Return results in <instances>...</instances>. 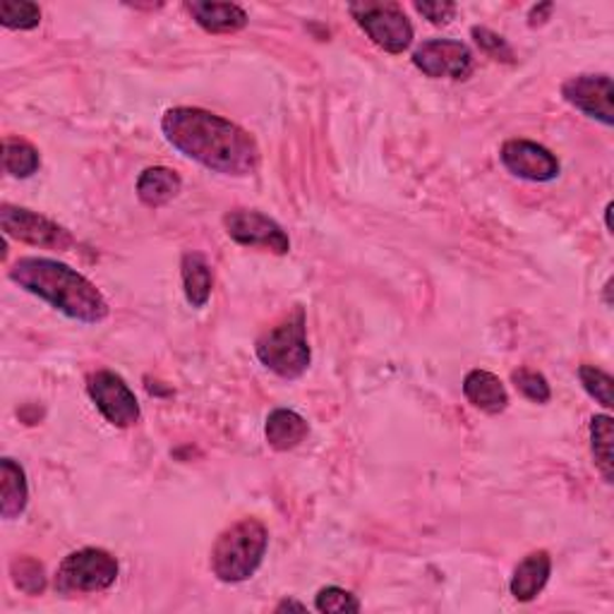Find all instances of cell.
<instances>
[{
	"mask_svg": "<svg viewBox=\"0 0 614 614\" xmlns=\"http://www.w3.org/2000/svg\"><path fill=\"white\" fill-rule=\"evenodd\" d=\"M10 574L14 586H18L27 595H41L47 591V572L43 564L34 557H18L10 564Z\"/></svg>",
	"mask_w": 614,
	"mask_h": 614,
	"instance_id": "obj_22",
	"label": "cell"
},
{
	"mask_svg": "<svg viewBox=\"0 0 614 614\" xmlns=\"http://www.w3.org/2000/svg\"><path fill=\"white\" fill-rule=\"evenodd\" d=\"M562 96L589 119L614 125V86L610 75H576L562 84Z\"/></svg>",
	"mask_w": 614,
	"mask_h": 614,
	"instance_id": "obj_12",
	"label": "cell"
},
{
	"mask_svg": "<svg viewBox=\"0 0 614 614\" xmlns=\"http://www.w3.org/2000/svg\"><path fill=\"white\" fill-rule=\"evenodd\" d=\"M0 226H3V233L8 238L34 247H47V250H70V247H75V238H72V233L68 228L58 226L51 218L24 207L3 204V207H0Z\"/></svg>",
	"mask_w": 614,
	"mask_h": 614,
	"instance_id": "obj_7",
	"label": "cell"
},
{
	"mask_svg": "<svg viewBox=\"0 0 614 614\" xmlns=\"http://www.w3.org/2000/svg\"><path fill=\"white\" fill-rule=\"evenodd\" d=\"M265 434L272 449L290 451L307 440L310 426H307V420L300 413L290 411V408H276V411L267 416Z\"/></svg>",
	"mask_w": 614,
	"mask_h": 614,
	"instance_id": "obj_18",
	"label": "cell"
},
{
	"mask_svg": "<svg viewBox=\"0 0 614 614\" xmlns=\"http://www.w3.org/2000/svg\"><path fill=\"white\" fill-rule=\"evenodd\" d=\"M269 548L267 525L257 519H241L216 538L212 548V572L222 583L253 579Z\"/></svg>",
	"mask_w": 614,
	"mask_h": 614,
	"instance_id": "obj_3",
	"label": "cell"
},
{
	"mask_svg": "<svg viewBox=\"0 0 614 614\" xmlns=\"http://www.w3.org/2000/svg\"><path fill=\"white\" fill-rule=\"evenodd\" d=\"M286 610H298V612H305L307 605L298 603V601H282L279 605H276V612H286Z\"/></svg>",
	"mask_w": 614,
	"mask_h": 614,
	"instance_id": "obj_30",
	"label": "cell"
},
{
	"mask_svg": "<svg viewBox=\"0 0 614 614\" xmlns=\"http://www.w3.org/2000/svg\"><path fill=\"white\" fill-rule=\"evenodd\" d=\"M119 579V560L101 548H84L70 552L55 572V591L72 593H101L111 589Z\"/></svg>",
	"mask_w": 614,
	"mask_h": 614,
	"instance_id": "obj_5",
	"label": "cell"
},
{
	"mask_svg": "<svg viewBox=\"0 0 614 614\" xmlns=\"http://www.w3.org/2000/svg\"><path fill=\"white\" fill-rule=\"evenodd\" d=\"M255 354L267 370L284 379H298L310 368L313 354L307 344L303 307H296L294 315H288L282 325L262 334L255 344Z\"/></svg>",
	"mask_w": 614,
	"mask_h": 614,
	"instance_id": "obj_4",
	"label": "cell"
},
{
	"mask_svg": "<svg viewBox=\"0 0 614 614\" xmlns=\"http://www.w3.org/2000/svg\"><path fill=\"white\" fill-rule=\"evenodd\" d=\"M161 133L175 152L222 175H253L259 166V144L241 125L195 106L168 109Z\"/></svg>",
	"mask_w": 614,
	"mask_h": 614,
	"instance_id": "obj_1",
	"label": "cell"
},
{
	"mask_svg": "<svg viewBox=\"0 0 614 614\" xmlns=\"http://www.w3.org/2000/svg\"><path fill=\"white\" fill-rule=\"evenodd\" d=\"M193 20L209 34H236L247 24V12L236 3H209V0H193L185 3Z\"/></svg>",
	"mask_w": 614,
	"mask_h": 614,
	"instance_id": "obj_15",
	"label": "cell"
},
{
	"mask_svg": "<svg viewBox=\"0 0 614 614\" xmlns=\"http://www.w3.org/2000/svg\"><path fill=\"white\" fill-rule=\"evenodd\" d=\"M579 379L583 389L589 391V397H593L603 408H612V375L595 368V365H581Z\"/></svg>",
	"mask_w": 614,
	"mask_h": 614,
	"instance_id": "obj_26",
	"label": "cell"
},
{
	"mask_svg": "<svg viewBox=\"0 0 614 614\" xmlns=\"http://www.w3.org/2000/svg\"><path fill=\"white\" fill-rule=\"evenodd\" d=\"M552 574V560L545 550L531 552L529 557H523L519 566L514 569V576H511L509 591L516 597L519 603H531L543 593Z\"/></svg>",
	"mask_w": 614,
	"mask_h": 614,
	"instance_id": "obj_14",
	"label": "cell"
},
{
	"mask_svg": "<svg viewBox=\"0 0 614 614\" xmlns=\"http://www.w3.org/2000/svg\"><path fill=\"white\" fill-rule=\"evenodd\" d=\"M413 65L430 80H465L473 72V53L463 41L430 39L416 49Z\"/></svg>",
	"mask_w": 614,
	"mask_h": 614,
	"instance_id": "obj_10",
	"label": "cell"
},
{
	"mask_svg": "<svg viewBox=\"0 0 614 614\" xmlns=\"http://www.w3.org/2000/svg\"><path fill=\"white\" fill-rule=\"evenodd\" d=\"M350 14L375 47L399 55L413 43V24L397 3H356Z\"/></svg>",
	"mask_w": 614,
	"mask_h": 614,
	"instance_id": "obj_6",
	"label": "cell"
},
{
	"mask_svg": "<svg viewBox=\"0 0 614 614\" xmlns=\"http://www.w3.org/2000/svg\"><path fill=\"white\" fill-rule=\"evenodd\" d=\"M12 284L53 305L58 313L84 325H99L109 317V303L101 290L65 262L49 257H20L8 269Z\"/></svg>",
	"mask_w": 614,
	"mask_h": 614,
	"instance_id": "obj_2",
	"label": "cell"
},
{
	"mask_svg": "<svg viewBox=\"0 0 614 614\" xmlns=\"http://www.w3.org/2000/svg\"><path fill=\"white\" fill-rule=\"evenodd\" d=\"M86 391L113 428H133L140 420V401L121 375L113 370H99L86 379Z\"/></svg>",
	"mask_w": 614,
	"mask_h": 614,
	"instance_id": "obj_8",
	"label": "cell"
},
{
	"mask_svg": "<svg viewBox=\"0 0 614 614\" xmlns=\"http://www.w3.org/2000/svg\"><path fill=\"white\" fill-rule=\"evenodd\" d=\"M41 166V156L34 144L20 137H6L3 140V168L12 178H32V175Z\"/></svg>",
	"mask_w": 614,
	"mask_h": 614,
	"instance_id": "obj_20",
	"label": "cell"
},
{
	"mask_svg": "<svg viewBox=\"0 0 614 614\" xmlns=\"http://www.w3.org/2000/svg\"><path fill=\"white\" fill-rule=\"evenodd\" d=\"M41 22V10L37 3H29V0H3L0 3V24L6 29H34Z\"/></svg>",
	"mask_w": 614,
	"mask_h": 614,
	"instance_id": "obj_23",
	"label": "cell"
},
{
	"mask_svg": "<svg viewBox=\"0 0 614 614\" xmlns=\"http://www.w3.org/2000/svg\"><path fill=\"white\" fill-rule=\"evenodd\" d=\"M504 168L521 181L550 183L560 175V161L548 147L531 140H506L500 150Z\"/></svg>",
	"mask_w": 614,
	"mask_h": 614,
	"instance_id": "obj_11",
	"label": "cell"
},
{
	"mask_svg": "<svg viewBox=\"0 0 614 614\" xmlns=\"http://www.w3.org/2000/svg\"><path fill=\"white\" fill-rule=\"evenodd\" d=\"M29 502V485L24 468L12 459H0V516L14 521L24 514Z\"/></svg>",
	"mask_w": 614,
	"mask_h": 614,
	"instance_id": "obj_16",
	"label": "cell"
},
{
	"mask_svg": "<svg viewBox=\"0 0 614 614\" xmlns=\"http://www.w3.org/2000/svg\"><path fill=\"white\" fill-rule=\"evenodd\" d=\"M224 228L231 241L245 247H259L274 255H286L290 250L288 233L257 209H231L224 216Z\"/></svg>",
	"mask_w": 614,
	"mask_h": 614,
	"instance_id": "obj_9",
	"label": "cell"
},
{
	"mask_svg": "<svg viewBox=\"0 0 614 614\" xmlns=\"http://www.w3.org/2000/svg\"><path fill=\"white\" fill-rule=\"evenodd\" d=\"M181 190H183L181 175L166 166L144 168L137 178V197L142 204H147L152 209L164 207V204L181 195Z\"/></svg>",
	"mask_w": 614,
	"mask_h": 614,
	"instance_id": "obj_17",
	"label": "cell"
},
{
	"mask_svg": "<svg viewBox=\"0 0 614 614\" xmlns=\"http://www.w3.org/2000/svg\"><path fill=\"white\" fill-rule=\"evenodd\" d=\"M612 418L601 413V416H593L591 420V451H593V459H595V465L597 471L603 473L605 482H612L614 473H612V440H614V430H612Z\"/></svg>",
	"mask_w": 614,
	"mask_h": 614,
	"instance_id": "obj_21",
	"label": "cell"
},
{
	"mask_svg": "<svg viewBox=\"0 0 614 614\" xmlns=\"http://www.w3.org/2000/svg\"><path fill=\"white\" fill-rule=\"evenodd\" d=\"M181 276H183V290L185 300L193 307H204L212 298L214 288V272L209 262L199 253H185L181 259Z\"/></svg>",
	"mask_w": 614,
	"mask_h": 614,
	"instance_id": "obj_19",
	"label": "cell"
},
{
	"mask_svg": "<svg viewBox=\"0 0 614 614\" xmlns=\"http://www.w3.org/2000/svg\"><path fill=\"white\" fill-rule=\"evenodd\" d=\"M315 610L325 614H350L360 612V601L346 589L325 586L315 595Z\"/></svg>",
	"mask_w": 614,
	"mask_h": 614,
	"instance_id": "obj_25",
	"label": "cell"
},
{
	"mask_svg": "<svg viewBox=\"0 0 614 614\" xmlns=\"http://www.w3.org/2000/svg\"><path fill=\"white\" fill-rule=\"evenodd\" d=\"M471 34H473L478 47L482 51H485V53H490L492 58H497V61H509V63L514 61V51H511L506 39L500 37V34H494L492 29H488V27H473Z\"/></svg>",
	"mask_w": 614,
	"mask_h": 614,
	"instance_id": "obj_27",
	"label": "cell"
},
{
	"mask_svg": "<svg viewBox=\"0 0 614 614\" xmlns=\"http://www.w3.org/2000/svg\"><path fill=\"white\" fill-rule=\"evenodd\" d=\"M463 397L478 411L500 416L509 406V393L502 379L488 370H471L463 379Z\"/></svg>",
	"mask_w": 614,
	"mask_h": 614,
	"instance_id": "obj_13",
	"label": "cell"
},
{
	"mask_svg": "<svg viewBox=\"0 0 614 614\" xmlns=\"http://www.w3.org/2000/svg\"><path fill=\"white\" fill-rule=\"evenodd\" d=\"M422 18L430 20L432 24H447L457 14V6L449 0H434V3H416L413 6Z\"/></svg>",
	"mask_w": 614,
	"mask_h": 614,
	"instance_id": "obj_28",
	"label": "cell"
},
{
	"mask_svg": "<svg viewBox=\"0 0 614 614\" xmlns=\"http://www.w3.org/2000/svg\"><path fill=\"white\" fill-rule=\"evenodd\" d=\"M554 10L552 3H540V6H533L531 12H529V24L531 27H540L545 24L550 20V12Z\"/></svg>",
	"mask_w": 614,
	"mask_h": 614,
	"instance_id": "obj_29",
	"label": "cell"
},
{
	"mask_svg": "<svg viewBox=\"0 0 614 614\" xmlns=\"http://www.w3.org/2000/svg\"><path fill=\"white\" fill-rule=\"evenodd\" d=\"M511 385L516 387L519 393L533 403H548L552 399V389L548 385L545 375H540L531 368H519L511 372Z\"/></svg>",
	"mask_w": 614,
	"mask_h": 614,
	"instance_id": "obj_24",
	"label": "cell"
}]
</instances>
